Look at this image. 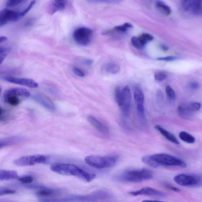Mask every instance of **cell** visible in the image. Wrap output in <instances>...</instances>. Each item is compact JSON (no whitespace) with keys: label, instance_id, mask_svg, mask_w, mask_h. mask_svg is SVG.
I'll list each match as a JSON object with an SVG mask.
<instances>
[{"label":"cell","instance_id":"6da1fadb","mask_svg":"<svg viewBox=\"0 0 202 202\" xmlns=\"http://www.w3.org/2000/svg\"><path fill=\"white\" fill-rule=\"evenodd\" d=\"M50 169L58 174L74 176L87 182H91L96 177V175L94 173H89L73 164L54 163L50 166Z\"/></svg>","mask_w":202,"mask_h":202},{"label":"cell","instance_id":"7a4b0ae2","mask_svg":"<svg viewBox=\"0 0 202 202\" xmlns=\"http://www.w3.org/2000/svg\"><path fill=\"white\" fill-rule=\"evenodd\" d=\"M118 160L115 156H100L92 155L86 156L85 161L87 165L96 169H102L113 167Z\"/></svg>","mask_w":202,"mask_h":202},{"label":"cell","instance_id":"3957f363","mask_svg":"<svg viewBox=\"0 0 202 202\" xmlns=\"http://www.w3.org/2000/svg\"><path fill=\"white\" fill-rule=\"evenodd\" d=\"M153 173L151 170L147 169H133L125 171L119 177L122 181L129 182H140L151 179Z\"/></svg>","mask_w":202,"mask_h":202},{"label":"cell","instance_id":"277c9868","mask_svg":"<svg viewBox=\"0 0 202 202\" xmlns=\"http://www.w3.org/2000/svg\"><path fill=\"white\" fill-rule=\"evenodd\" d=\"M30 93L26 89L22 88H11L5 91L3 94V99L6 103L11 106H17L20 103L21 98H28Z\"/></svg>","mask_w":202,"mask_h":202},{"label":"cell","instance_id":"5b68a950","mask_svg":"<svg viewBox=\"0 0 202 202\" xmlns=\"http://www.w3.org/2000/svg\"><path fill=\"white\" fill-rule=\"evenodd\" d=\"M149 156L154 162L155 168L161 165L176 166L182 168L186 167V163L181 159L167 154H155Z\"/></svg>","mask_w":202,"mask_h":202},{"label":"cell","instance_id":"8992f818","mask_svg":"<svg viewBox=\"0 0 202 202\" xmlns=\"http://www.w3.org/2000/svg\"><path fill=\"white\" fill-rule=\"evenodd\" d=\"M93 31L90 28L81 27L77 28L73 32L74 41L80 46H86L90 44Z\"/></svg>","mask_w":202,"mask_h":202},{"label":"cell","instance_id":"52a82bcc","mask_svg":"<svg viewBox=\"0 0 202 202\" xmlns=\"http://www.w3.org/2000/svg\"><path fill=\"white\" fill-rule=\"evenodd\" d=\"M48 160L46 156L42 155H34L22 156L14 160V164L20 167L28 166L36 164H44Z\"/></svg>","mask_w":202,"mask_h":202},{"label":"cell","instance_id":"ba28073f","mask_svg":"<svg viewBox=\"0 0 202 202\" xmlns=\"http://www.w3.org/2000/svg\"><path fill=\"white\" fill-rule=\"evenodd\" d=\"M131 93L129 86H126L122 90L121 96L117 103L119 106L122 113L125 117L130 114Z\"/></svg>","mask_w":202,"mask_h":202},{"label":"cell","instance_id":"9c48e42d","mask_svg":"<svg viewBox=\"0 0 202 202\" xmlns=\"http://www.w3.org/2000/svg\"><path fill=\"white\" fill-rule=\"evenodd\" d=\"M176 183L182 186H198L202 183V178L197 175L180 174L174 177Z\"/></svg>","mask_w":202,"mask_h":202},{"label":"cell","instance_id":"30bf717a","mask_svg":"<svg viewBox=\"0 0 202 202\" xmlns=\"http://www.w3.org/2000/svg\"><path fill=\"white\" fill-rule=\"evenodd\" d=\"M20 18V11L4 9L0 11V27L10 22L16 21Z\"/></svg>","mask_w":202,"mask_h":202},{"label":"cell","instance_id":"8fae6325","mask_svg":"<svg viewBox=\"0 0 202 202\" xmlns=\"http://www.w3.org/2000/svg\"><path fill=\"white\" fill-rule=\"evenodd\" d=\"M201 107V104L198 102H192L187 104L180 105L178 107V112L183 118H188L192 112L197 111Z\"/></svg>","mask_w":202,"mask_h":202},{"label":"cell","instance_id":"7c38bea8","mask_svg":"<svg viewBox=\"0 0 202 202\" xmlns=\"http://www.w3.org/2000/svg\"><path fill=\"white\" fill-rule=\"evenodd\" d=\"M2 79L7 82L21 85V86H27L28 87L36 88L38 86V83L32 79L18 78V77H10V76L3 77Z\"/></svg>","mask_w":202,"mask_h":202},{"label":"cell","instance_id":"4fadbf2b","mask_svg":"<svg viewBox=\"0 0 202 202\" xmlns=\"http://www.w3.org/2000/svg\"><path fill=\"white\" fill-rule=\"evenodd\" d=\"M130 195L133 196H138V195H146L150 196H165L166 194L164 192H161L158 190L149 187H142L138 191H132L129 193Z\"/></svg>","mask_w":202,"mask_h":202},{"label":"cell","instance_id":"5bb4252c","mask_svg":"<svg viewBox=\"0 0 202 202\" xmlns=\"http://www.w3.org/2000/svg\"><path fill=\"white\" fill-rule=\"evenodd\" d=\"M68 1L64 0H54L50 1L47 6V11L50 15L58 11H63L65 9Z\"/></svg>","mask_w":202,"mask_h":202},{"label":"cell","instance_id":"9a60e30c","mask_svg":"<svg viewBox=\"0 0 202 202\" xmlns=\"http://www.w3.org/2000/svg\"><path fill=\"white\" fill-rule=\"evenodd\" d=\"M88 121L98 131L103 134H108L109 130L108 128L102 123L97 119L96 118L92 115H89L88 116Z\"/></svg>","mask_w":202,"mask_h":202},{"label":"cell","instance_id":"2e32d148","mask_svg":"<svg viewBox=\"0 0 202 202\" xmlns=\"http://www.w3.org/2000/svg\"><path fill=\"white\" fill-rule=\"evenodd\" d=\"M33 99L45 107L47 109L53 111L55 109V106L54 103L49 98L41 94H37L33 96Z\"/></svg>","mask_w":202,"mask_h":202},{"label":"cell","instance_id":"e0dca14e","mask_svg":"<svg viewBox=\"0 0 202 202\" xmlns=\"http://www.w3.org/2000/svg\"><path fill=\"white\" fill-rule=\"evenodd\" d=\"M24 138L23 137L15 136L1 138L0 140V148H1L13 145L18 144L24 142Z\"/></svg>","mask_w":202,"mask_h":202},{"label":"cell","instance_id":"ac0fdd59","mask_svg":"<svg viewBox=\"0 0 202 202\" xmlns=\"http://www.w3.org/2000/svg\"><path fill=\"white\" fill-rule=\"evenodd\" d=\"M17 172L14 171L0 170V181H8V180L17 179L19 178Z\"/></svg>","mask_w":202,"mask_h":202},{"label":"cell","instance_id":"d6986e66","mask_svg":"<svg viewBox=\"0 0 202 202\" xmlns=\"http://www.w3.org/2000/svg\"><path fill=\"white\" fill-rule=\"evenodd\" d=\"M155 129L158 131L159 132L164 136V137L170 142H173L175 144H178L179 142L176 137L173 135L169 132L168 131L163 129L159 125H156L155 127Z\"/></svg>","mask_w":202,"mask_h":202},{"label":"cell","instance_id":"ffe728a7","mask_svg":"<svg viewBox=\"0 0 202 202\" xmlns=\"http://www.w3.org/2000/svg\"><path fill=\"white\" fill-rule=\"evenodd\" d=\"M131 42L132 45L138 50H142L148 42L142 35L138 37H133L131 40Z\"/></svg>","mask_w":202,"mask_h":202},{"label":"cell","instance_id":"44dd1931","mask_svg":"<svg viewBox=\"0 0 202 202\" xmlns=\"http://www.w3.org/2000/svg\"><path fill=\"white\" fill-rule=\"evenodd\" d=\"M156 7L162 14L165 15H169L171 13V9L168 5L161 1H156L155 3Z\"/></svg>","mask_w":202,"mask_h":202},{"label":"cell","instance_id":"7402d4cb","mask_svg":"<svg viewBox=\"0 0 202 202\" xmlns=\"http://www.w3.org/2000/svg\"><path fill=\"white\" fill-rule=\"evenodd\" d=\"M134 98L137 106H143L144 96L143 92L139 88L136 87L134 89Z\"/></svg>","mask_w":202,"mask_h":202},{"label":"cell","instance_id":"603a6c76","mask_svg":"<svg viewBox=\"0 0 202 202\" xmlns=\"http://www.w3.org/2000/svg\"><path fill=\"white\" fill-rule=\"evenodd\" d=\"M59 193L57 190H53L46 188L45 187L44 188L40 189L37 191L36 194L37 196L40 197H47L50 196L51 195H55Z\"/></svg>","mask_w":202,"mask_h":202},{"label":"cell","instance_id":"cb8c5ba5","mask_svg":"<svg viewBox=\"0 0 202 202\" xmlns=\"http://www.w3.org/2000/svg\"><path fill=\"white\" fill-rule=\"evenodd\" d=\"M201 1L200 0L191 1V7L190 11L194 15L200 14Z\"/></svg>","mask_w":202,"mask_h":202},{"label":"cell","instance_id":"d4e9b609","mask_svg":"<svg viewBox=\"0 0 202 202\" xmlns=\"http://www.w3.org/2000/svg\"><path fill=\"white\" fill-rule=\"evenodd\" d=\"M106 70L110 73L115 74L119 72V65L115 62H110L108 63L106 66Z\"/></svg>","mask_w":202,"mask_h":202},{"label":"cell","instance_id":"484cf974","mask_svg":"<svg viewBox=\"0 0 202 202\" xmlns=\"http://www.w3.org/2000/svg\"><path fill=\"white\" fill-rule=\"evenodd\" d=\"M179 137L182 140L187 143L193 144L195 142L194 137L186 132H181L179 133Z\"/></svg>","mask_w":202,"mask_h":202},{"label":"cell","instance_id":"4316f807","mask_svg":"<svg viewBox=\"0 0 202 202\" xmlns=\"http://www.w3.org/2000/svg\"><path fill=\"white\" fill-rule=\"evenodd\" d=\"M10 47H0V60H1V64L4 60L5 58L7 57L8 54L10 51Z\"/></svg>","mask_w":202,"mask_h":202},{"label":"cell","instance_id":"83f0119b","mask_svg":"<svg viewBox=\"0 0 202 202\" xmlns=\"http://www.w3.org/2000/svg\"><path fill=\"white\" fill-rule=\"evenodd\" d=\"M165 90L168 98L171 100H174L176 99L175 93L171 87L169 85H167Z\"/></svg>","mask_w":202,"mask_h":202},{"label":"cell","instance_id":"f1b7e54d","mask_svg":"<svg viewBox=\"0 0 202 202\" xmlns=\"http://www.w3.org/2000/svg\"><path fill=\"white\" fill-rule=\"evenodd\" d=\"M18 179L23 184H29L33 182L34 180L33 177L31 176H23L19 177Z\"/></svg>","mask_w":202,"mask_h":202},{"label":"cell","instance_id":"f546056e","mask_svg":"<svg viewBox=\"0 0 202 202\" xmlns=\"http://www.w3.org/2000/svg\"><path fill=\"white\" fill-rule=\"evenodd\" d=\"M25 2L26 1L22 0H9L6 2V6L8 8L14 7Z\"/></svg>","mask_w":202,"mask_h":202},{"label":"cell","instance_id":"4dcf8cb0","mask_svg":"<svg viewBox=\"0 0 202 202\" xmlns=\"http://www.w3.org/2000/svg\"><path fill=\"white\" fill-rule=\"evenodd\" d=\"M133 28L132 24L130 23H125L122 25L117 26L115 28V29L119 31H125L129 28Z\"/></svg>","mask_w":202,"mask_h":202},{"label":"cell","instance_id":"1f68e13d","mask_svg":"<svg viewBox=\"0 0 202 202\" xmlns=\"http://www.w3.org/2000/svg\"><path fill=\"white\" fill-rule=\"evenodd\" d=\"M16 191L14 190H11L7 187H0V195L2 196L9 194H15Z\"/></svg>","mask_w":202,"mask_h":202},{"label":"cell","instance_id":"d6a6232c","mask_svg":"<svg viewBox=\"0 0 202 202\" xmlns=\"http://www.w3.org/2000/svg\"><path fill=\"white\" fill-rule=\"evenodd\" d=\"M36 1H31L29 5L27 7V8L23 10L22 11H20V16L21 18L24 16V15H26L31 10V9L32 8L33 6L35 3Z\"/></svg>","mask_w":202,"mask_h":202},{"label":"cell","instance_id":"836d02e7","mask_svg":"<svg viewBox=\"0 0 202 202\" xmlns=\"http://www.w3.org/2000/svg\"><path fill=\"white\" fill-rule=\"evenodd\" d=\"M191 5V0H184L182 1V7L185 11H190Z\"/></svg>","mask_w":202,"mask_h":202},{"label":"cell","instance_id":"e575fe53","mask_svg":"<svg viewBox=\"0 0 202 202\" xmlns=\"http://www.w3.org/2000/svg\"><path fill=\"white\" fill-rule=\"evenodd\" d=\"M167 76L165 73L163 72H158L155 74V78L157 81H161L165 80L167 78Z\"/></svg>","mask_w":202,"mask_h":202},{"label":"cell","instance_id":"d590c367","mask_svg":"<svg viewBox=\"0 0 202 202\" xmlns=\"http://www.w3.org/2000/svg\"><path fill=\"white\" fill-rule=\"evenodd\" d=\"M1 121H5L9 119V115L6 110L1 108Z\"/></svg>","mask_w":202,"mask_h":202},{"label":"cell","instance_id":"8d00e7d4","mask_svg":"<svg viewBox=\"0 0 202 202\" xmlns=\"http://www.w3.org/2000/svg\"><path fill=\"white\" fill-rule=\"evenodd\" d=\"M138 116L140 118L143 119L145 116V108L144 106H137Z\"/></svg>","mask_w":202,"mask_h":202},{"label":"cell","instance_id":"74e56055","mask_svg":"<svg viewBox=\"0 0 202 202\" xmlns=\"http://www.w3.org/2000/svg\"><path fill=\"white\" fill-rule=\"evenodd\" d=\"M73 71L76 75L80 76V77H83L85 76V74L84 72L80 68H77V67H75L73 68Z\"/></svg>","mask_w":202,"mask_h":202},{"label":"cell","instance_id":"f35d334b","mask_svg":"<svg viewBox=\"0 0 202 202\" xmlns=\"http://www.w3.org/2000/svg\"><path fill=\"white\" fill-rule=\"evenodd\" d=\"M157 60L160 61H171L175 60L177 59L176 57L173 56H168L165 57L158 58L157 59Z\"/></svg>","mask_w":202,"mask_h":202},{"label":"cell","instance_id":"ab89813d","mask_svg":"<svg viewBox=\"0 0 202 202\" xmlns=\"http://www.w3.org/2000/svg\"><path fill=\"white\" fill-rule=\"evenodd\" d=\"M34 22L35 20L34 19L32 18H31L28 19L24 22V26L26 27V28H28V27L29 28V27H31L32 25H33Z\"/></svg>","mask_w":202,"mask_h":202},{"label":"cell","instance_id":"60d3db41","mask_svg":"<svg viewBox=\"0 0 202 202\" xmlns=\"http://www.w3.org/2000/svg\"><path fill=\"white\" fill-rule=\"evenodd\" d=\"M199 84L197 82H192L190 83V87L192 89H196L199 87Z\"/></svg>","mask_w":202,"mask_h":202},{"label":"cell","instance_id":"b9f144b4","mask_svg":"<svg viewBox=\"0 0 202 202\" xmlns=\"http://www.w3.org/2000/svg\"><path fill=\"white\" fill-rule=\"evenodd\" d=\"M166 187L168 189H170V190H172V191H175V192H178L181 191V190H180V189L178 188V187L172 186L171 185L169 184L167 185Z\"/></svg>","mask_w":202,"mask_h":202},{"label":"cell","instance_id":"7bdbcfd3","mask_svg":"<svg viewBox=\"0 0 202 202\" xmlns=\"http://www.w3.org/2000/svg\"><path fill=\"white\" fill-rule=\"evenodd\" d=\"M93 61L90 60V59H86V60H84V64L88 66L91 65L93 64Z\"/></svg>","mask_w":202,"mask_h":202},{"label":"cell","instance_id":"ee69618b","mask_svg":"<svg viewBox=\"0 0 202 202\" xmlns=\"http://www.w3.org/2000/svg\"><path fill=\"white\" fill-rule=\"evenodd\" d=\"M7 40V37H5V36H1V37H0V43L1 44L2 42H5Z\"/></svg>","mask_w":202,"mask_h":202},{"label":"cell","instance_id":"f6af8a7d","mask_svg":"<svg viewBox=\"0 0 202 202\" xmlns=\"http://www.w3.org/2000/svg\"><path fill=\"white\" fill-rule=\"evenodd\" d=\"M142 202H164L161 201H158V200H144Z\"/></svg>","mask_w":202,"mask_h":202},{"label":"cell","instance_id":"bcb514c9","mask_svg":"<svg viewBox=\"0 0 202 202\" xmlns=\"http://www.w3.org/2000/svg\"><path fill=\"white\" fill-rule=\"evenodd\" d=\"M161 48L163 50H166V51L168 50V47H167L165 46H164V45H162V46H161Z\"/></svg>","mask_w":202,"mask_h":202}]
</instances>
